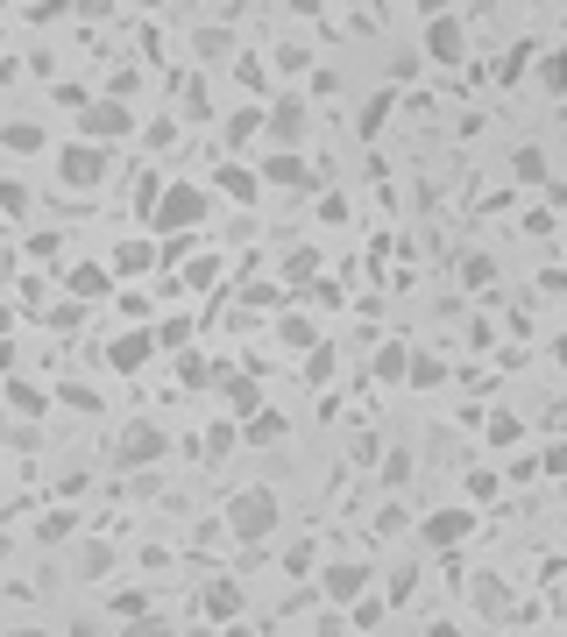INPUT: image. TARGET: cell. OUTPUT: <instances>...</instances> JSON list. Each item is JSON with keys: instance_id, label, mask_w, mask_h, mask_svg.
Segmentation results:
<instances>
[{"instance_id": "1", "label": "cell", "mask_w": 567, "mask_h": 637, "mask_svg": "<svg viewBox=\"0 0 567 637\" xmlns=\"http://www.w3.org/2000/svg\"><path fill=\"white\" fill-rule=\"evenodd\" d=\"M220 531L242 545H270L284 531V496L270 489V482H242V489L220 503Z\"/></svg>"}, {"instance_id": "2", "label": "cell", "mask_w": 567, "mask_h": 637, "mask_svg": "<svg viewBox=\"0 0 567 637\" xmlns=\"http://www.w3.org/2000/svg\"><path fill=\"white\" fill-rule=\"evenodd\" d=\"M213 220V185H192V177H171V185L157 192V206H149V227H157L163 241L171 234H192V227Z\"/></svg>"}, {"instance_id": "3", "label": "cell", "mask_w": 567, "mask_h": 637, "mask_svg": "<svg viewBox=\"0 0 567 637\" xmlns=\"http://www.w3.org/2000/svg\"><path fill=\"white\" fill-rule=\"evenodd\" d=\"M163 453H171V425H157V418H121L114 439H107L114 475H142V467H157Z\"/></svg>"}, {"instance_id": "4", "label": "cell", "mask_w": 567, "mask_h": 637, "mask_svg": "<svg viewBox=\"0 0 567 637\" xmlns=\"http://www.w3.org/2000/svg\"><path fill=\"white\" fill-rule=\"evenodd\" d=\"M128 135H142V120H136V106H128V100H107V93H100L79 114V142L107 149V157H114V142H128Z\"/></svg>"}, {"instance_id": "5", "label": "cell", "mask_w": 567, "mask_h": 637, "mask_svg": "<svg viewBox=\"0 0 567 637\" xmlns=\"http://www.w3.org/2000/svg\"><path fill=\"white\" fill-rule=\"evenodd\" d=\"M107 171H114L107 149H93V142H57V185H65V192H100V185H107Z\"/></svg>"}, {"instance_id": "6", "label": "cell", "mask_w": 567, "mask_h": 637, "mask_svg": "<svg viewBox=\"0 0 567 637\" xmlns=\"http://www.w3.org/2000/svg\"><path fill=\"white\" fill-rule=\"evenodd\" d=\"M461 538H475V503H440L419 518V545H432V553H454Z\"/></svg>"}, {"instance_id": "7", "label": "cell", "mask_w": 567, "mask_h": 637, "mask_svg": "<svg viewBox=\"0 0 567 637\" xmlns=\"http://www.w3.org/2000/svg\"><path fill=\"white\" fill-rule=\"evenodd\" d=\"M369 581H377V567H369V559H326V574H320L326 610H355Z\"/></svg>"}, {"instance_id": "8", "label": "cell", "mask_w": 567, "mask_h": 637, "mask_svg": "<svg viewBox=\"0 0 567 637\" xmlns=\"http://www.w3.org/2000/svg\"><path fill=\"white\" fill-rule=\"evenodd\" d=\"M149 361H157V326H121L107 340V369L114 375H142Z\"/></svg>"}, {"instance_id": "9", "label": "cell", "mask_w": 567, "mask_h": 637, "mask_svg": "<svg viewBox=\"0 0 567 637\" xmlns=\"http://www.w3.org/2000/svg\"><path fill=\"white\" fill-rule=\"evenodd\" d=\"M242 610H248V588L234 581V574H213V581L199 588V616H206V624L228 630V624H242Z\"/></svg>"}, {"instance_id": "10", "label": "cell", "mask_w": 567, "mask_h": 637, "mask_svg": "<svg viewBox=\"0 0 567 637\" xmlns=\"http://www.w3.org/2000/svg\"><path fill=\"white\" fill-rule=\"evenodd\" d=\"M419 50H426V65H461V57H468V22H461V14H432Z\"/></svg>"}, {"instance_id": "11", "label": "cell", "mask_w": 567, "mask_h": 637, "mask_svg": "<svg viewBox=\"0 0 567 637\" xmlns=\"http://www.w3.org/2000/svg\"><path fill=\"white\" fill-rule=\"evenodd\" d=\"M305 135H312V100L305 93L270 100V142L277 149H305Z\"/></svg>"}, {"instance_id": "12", "label": "cell", "mask_w": 567, "mask_h": 637, "mask_svg": "<svg viewBox=\"0 0 567 637\" xmlns=\"http://www.w3.org/2000/svg\"><path fill=\"white\" fill-rule=\"evenodd\" d=\"M213 199H228V206H263V171L256 163H234V157H220V171H213Z\"/></svg>"}, {"instance_id": "13", "label": "cell", "mask_w": 567, "mask_h": 637, "mask_svg": "<svg viewBox=\"0 0 567 637\" xmlns=\"http://www.w3.org/2000/svg\"><path fill=\"white\" fill-rule=\"evenodd\" d=\"M107 269H114V283H128V277H149V269H163V241H142V234L114 241Z\"/></svg>"}, {"instance_id": "14", "label": "cell", "mask_w": 567, "mask_h": 637, "mask_svg": "<svg viewBox=\"0 0 567 637\" xmlns=\"http://www.w3.org/2000/svg\"><path fill=\"white\" fill-rule=\"evenodd\" d=\"M65 298H79V305H93V298H114V269L93 263V255L65 263Z\"/></svg>"}, {"instance_id": "15", "label": "cell", "mask_w": 567, "mask_h": 637, "mask_svg": "<svg viewBox=\"0 0 567 637\" xmlns=\"http://www.w3.org/2000/svg\"><path fill=\"white\" fill-rule=\"evenodd\" d=\"M256 171H263V192H305L312 185V163L298 157V149H270Z\"/></svg>"}, {"instance_id": "16", "label": "cell", "mask_w": 567, "mask_h": 637, "mask_svg": "<svg viewBox=\"0 0 567 637\" xmlns=\"http://www.w3.org/2000/svg\"><path fill=\"white\" fill-rule=\"evenodd\" d=\"M192 57H199V65H228V57H242V43H234L228 22H199L192 28Z\"/></svg>"}, {"instance_id": "17", "label": "cell", "mask_w": 567, "mask_h": 637, "mask_svg": "<svg viewBox=\"0 0 567 637\" xmlns=\"http://www.w3.org/2000/svg\"><path fill=\"white\" fill-rule=\"evenodd\" d=\"M220 397H228V418H234V425H248L256 412H270V404H263V383H256V375H220Z\"/></svg>"}, {"instance_id": "18", "label": "cell", "mask_w": 567, "mask_h": 637, "mask_svg": "<svg viewBox=\"0 0 567 637\" xmlns=\"http://www.w3.org/2000/svg\"><path fill=\"white\" fill-rule=\"evenodd\" d=\"M114 559H121L114 538H79V545H71V574H79V581H107Z\"/></svg>"}, {"instance_id": "19", "label": "cell", "mask_w": 567, "mask_h": 637, "mask_svg": "<svg viewBox=\"0 0 567 637\" xmlns=\"http://www.w3.org/2000/svg\"><path fill=\"white\" fill-rule=\"evenodd\" d=\"M220 135H228V149H248L256 135H270V106H234V114H220Z\"/></svg>"}, {"instance_id": "20", "label": "cell", "mask_w": 567, "mask_h": 637, "mask_svg": "<svg viewBox=\"0 0 567 637\" xmlns=\"http://www.w3.org/2000/svg\"><path fill=\"white\" fill-rule=\"evenodd\" d=\"M277 347H291V355H320V319H305V312H277Z\"/></svg>"}, {"instance_id": "21", "label": "cell", "mask_w": 567, "mask_h": 637, "mask_svg": "<svg viewBox=\"0 0 567 637\" xmlns=\"http://www.w3.org/2000/svg\"><path fill=\"white\" fill-rule=\"evenodd\" d=\"M468 595H475V616H489V624H504V616H511V588H504L497 574H475Z\"/></svg>"}, {"instance_id": "22", "label": "cell", "mask_w": 567, "mask_h": 637, "mask_svg": "<svg viewBox=\"0 0 567 637\" xmlns=\"http://www.w3.org/2000/svg\"><path fill=\"white\" fill-rule=\"evenodd\" d=\"M0 149H8V157H43L50 135H43L36 120H0Z\"/></svg>"}, {"instance_id": "23", "label": "cell", "mask_w": 567, "mask_h": 637, "mask_svg": "<svg viewBox=\"0 0 567 637\" xmlns=\"http://www.w3.org/2000/svg\"><path fill=\"white\" fill-rule=\"evenodd\" d=\"M107 616H114V624H128V630L149 624V616H157V610H149V588H114V595H107Z\"/></svg>"}, {"instance_id": "24", "label": "cell", "mask_w": 567, "mask_h": 637, "mask_svg": "<svg viewBox=\"0 0 567 637\" xmlns=\"http://www.w3.org/2000/svg\"><path fill=\"white\" fill-rule=\"evenodd\" d=\"M0 412H22V418H43V412H50V397H43L36 383H22V375H8V390H0Z\"/></svg>"}, {"instance_id": "25", "label": "cell", "mask_w": 567, "mask_h": 637, "mask_svg": "<svg viewBox=\"0 0 567 637\" xmlns=\"http://www.w3.org/2000/svg\"><path fill=\"white\" fill-rule=\"evenodd\" d=\"M36 538L43 545H65V538H79V510H43V518H36Z\"/></svg>"}, {"instance_id": "26", "label": "cell", "mask_w": 567, "mask_h": 637, "mask_svg": "<svg viewBox=\"0 0 567 637\" xmlns=\"http://www.w3.org/2000/svg\"><path fill=\"white\" fill-rule=\"evenodd\" d=\"M171 369H177V383H185V390H206V383H220V375H213V361H206L199 347H185V355H177Z\"/></svg>"}, {"instance_id": "27", "label": "cell", "mask_w": 567, "mask_h": 637, "mask_svg": "<svg viewBox=\"0 0 567 637\" xmlns=\"http://www.w3.org/2000/svg\"><path fill=\"white\" fill-rule=\"evenodd\" d=\"M377 375H383V383H412V347L405 340L377 347Z\"/></svg>"}, {"instance_id": "28", "label": "cell", "mask_w": 567, "mask_h": 637, "mask_svg": "<svg viewBox=\"0 0 567 637\" xmlns=\"http://www.w3.org/2000/svg\"><path fill=\"white\" fill-rule=\"evenodd\" d=\"M412 467H419V461H412V447H391V453L377 461V482H383V489H405Z\"/></svg>"}, {"instance_id": "29", "label": "cell", "mask_w": 567, "mask_h": 637, "mask_svg": "<svg viewBox=\"0 0 567 637\" xmlns=\"http://www.w3.org/2000/svg\"><path fill=\"white\" fill-rule=\"evenodd\" d=\"M284 432H291V425H284V412H256V418L242 425V439H248V447H277Z\"/></svg>"}, {"instance_id": "30", "label": "cell", "mask_w": 567, "mask_h": 637, "mask_svg": "<svg viewBox=\"0 0 567 637\" xmlns=\"http://www.w3.org/2000/svg\"><path fill=\"white\" fill-rule=\"evenodd\" d=\"M412 588H419V559H405V567L383 574V602H391V610H397V602H412Z\"/></svg>"}, {"instance_id": "31", "label": "cell", "mask_w": 567, "mask_h": 637, "mask_svg": "<svg viewBox=\"0 0 567 637\" xmlns=\"http://www.w3.org/2000/svg\"><path fill=\"white\" fill-rule=\"evenodd\" d=\"M511 177H518V185H540V177H546V149L540 142L511 149Z\"/></svg>"}, {"instance_id": "32", "label": "cell", "mask_w": 567, "mask_h": 637, "mask_svg": "<svg viewBox=\"0 0 567 637\" xmlns=\"http://www.w3.org/2000/svg\"><path fill=\"white\" fill-rule=\"evenodd\" d=\"M177 283H192V291H213V283H220V255H192Z\"/></svg>"}, {"instance_id": "33", "label": "cell", "mask_w": 567, "mask_h": 637, "mask_svg": "<svg viewBox=\"0 0 567 637\" xmlns=\"http://www.w3.org/2000/svg\"><path fill=\"white\" fill-rule=\"evenodd\" d=\"M391 100H397V85H383V93L362 106V142H377V135H383V114H391Z\"/></svg>"}, {"instance_id": "34", "label": "cell", "mask_w": 567, "mask_h": 637, "mask_svg": "<svg viewBox=\"0 0 567 637\" xmlns=\"http://www.w3.org/2000/svg\"><path fill=\"white\" fill-rule=\"evenodd\" d=\"M483 439H489V447H518V439H525V418H518V412H497Z\"/></svg>"}, {"instance_id": "35", "label": "cell", "mask_w": 567, "mask_h": 637, "mask_svg": "<svg viewBox=\"0 0 567 637\" xmlns=\"http://www.w3.org/2000/svg\"><path fill=\"white\" fill-rule=\"evenodd\" d=\"M79 319H85V305H79V298H57V305L43 312V326H50V333H79Z\"/></svg>"}, {"instance_id": "36", "label": "cell", "mask_w": 567, "mask_h": 637, "mask_svg": "<svg viewBox=\"0 0 567 637\" xmlns=\"http://www.w3.org/2000/svg\"><path fill=\"white\" fill-rule=\"evenodd\" d=\"M540 93H567V50L540 57Z\"/></svg>"}, {"instance_id": "37", "label": "cell", "mask_w": 567, "mask_h": 637, "mask_svg": "<svg viewBox=\"0 0 567 637\" xmlns=\"http://www.w3.org/2000/svg\"><path fill=\"white\" fill-rule=\"evenodd\" d=\"M312 567H320V545H312V538H291V545H284V574H312Z\"/></svg>"}, {"instance_id": "38", "label": "cell", "mask_w": 567, "mask_h": 637, "mask_svg": "<svg viewBox=\"0 0 567 637\" xmlns=\"http://www.w3.org/2000/svg\"><path fill=\"white\" fill-rule=\"evenodd\" d=\"M270 65L284 71V79H298V71L312 65V50H305V43H277V50H270Z\"/></svg>"}, {"instance_id": "39", "label": "cell", "mask_w": 567, "mask_h": 637, "mask_svg": "<svg viewBox=\"0 0 567 637\" xmlns=\"http://www.w3.org/2000/svg\"><path fill=\"white\" fill-rule=\"evenodd\" d=\"M497 489H504V482H497V467H475V475H468V503H475V510H483V503H497Z\"/></svg>"}, {"instance_id": "40", "label": "cell", "mask_w": 567, "mask_h": 637, "mask_svg": "<svg viewBox=\"0 0 567 637\" xmlns=\"http://www.w3.org/2000/svg\"><path fill=\"white\" fill-rule=\"evenodd\" d=\"M525 71H532V43H518V50H504V65H497V79H504V85H518V79H525Z\"/></svg>"}, {"instance_id": "41", "label": "cell", "mask_w": 567, "mask_h": 637, "mask_svg": "<svg viewBox=\"0 0 567 637\" xmlns=\"http://www.w3.org/2000/svg\"><path fill=\"white\" fill-rule=\"evenodd\" d=\"M157 347H177V355H185V347H192V319H163V326H157Z\"/></svg>"}, {"instance_id": "42", "label": "cell", "mask_w": 567, "mask_h": 637, "mask_svg": "<svg viewBox=\"0 0 567 637\" xmlns=\"http://www.w3.org/2000/svg\"><path fill=\"white\" fill-rule=\"evenodd\" d=\"M432 383H447V369L432 355H412V390H432Z\"/></svg>"}, {"instance_id": "43", "label": "cell", "mask_w": 567, "mask_h": 637, "mask_svg": "<svg viewBox=\"0 0 567 637\" xmlns=\"http://www.w3.org/2000/svg\"><path fill=\"white\" fill-rule=\"evenodd\" d=\"M136 85H142V71H136V65H121V71L107 79V100H136Z\"/></svg>"}, {"instance_id": "44", "label": "cell", "mask_w": 567, "mask_h": 637, "mask_svg": "<svg viewBox=\"0 0 567 637\" xmlns=\"http://www.w3.org/2000/svg\"><path fill=\"white\" fill-rule=\"evenodd\" d=\"M177 100H185V114H213V100H206V79H185V85H177Z\"/></svg>"}, {"instance_id": "45", "label": "cell", "mask_w": 567, "mask_h": 637, "mask_svg": "<svg viewBox=\"0 0 567 637\" xmlns=\"http://www.w3.org/2000/svg\"><path fill=\"white\" fill-rule=\"evenodd\" d=\"M28 255H36V263H65V241H57V234H28Z\"/></svg>"}, {"instance_id": "46", "label": "cell", "mask_w": 567, "mask_h": 637, "mask_svg": "<svg viewBox=\"0 0 567 637\" xmlns=\"http://www.w3.org/2000/svg\"><path fill=\"white\" fill-rule=\"evenodd\" d=\"M234 79H242L248 93H270V85H263V65H256V57H234Z\"/></svg>"}, {"instance_id": "47", "label": "cell", "mask_w": 567, "mask_h": 637, "mask_svg": "<svg viewBox=\"0 0 567 637\" xmlns=\"http://www.w3.org/2000/svg\"><path fill=\"white\" fill-rule=\"evenodd\" d=\"M497 277V263H489V255H468V263H461V283H489Z\"/></svg>"}, {"instance_id": "48", "label": "cell", "mask_w": 567, "mask_h": 637, "mask_svg": "<svg viewBox=\"0 0 567 637\" xmlns=\"http://www.w3.org/2000/svg\"><path fill=\"white\" fill-rule=\"evenodd\" d=\"M348 453H355V461H383V453H391V447H383L377 432H355V447H348Z\"/></svg>"}, {"instance_id": "49", "label": "cell", "mask_w": 567, "mask_h": 637, "mask_svg": "<svg viewBox=\"0 0 567 637\" xmlns=\"http://www.w3.org/2000/svg\"><path fill=\"white\" fill-rule=\"evenodd\" d=\"M142 135H149V149H177V120H149Z\"/></svg>"}, {"instance_id": "50", "label": "cell", "mask_w": 567, "mask_h": 637, "mask_svg": "<svg viewBox=\"0 0 567 637\" xmlns=\"http://www.w3.org/2000/svg\"><path fill=\"white\" fill-rule=\"evenodd\" d=\"M0 206H8V212L28 206V185H22V177H0Z\"/></svg>"}, {"instance_id": "51", "label": "cell", "mask_w": 567, "mask_h": 637, "mask_svg": "<svg viewBox=\"0 0 567 637\" xmlns=\"http://www.w3.org/2000/svg\"><path fill=\"white\" fill-rule=\"evenodd\" d=\"M383 610H391V602H355L348 624H362V630H369V624H383Z\"/></svg>"}, {"instance_id": "52", "label": "cell", "mask_w": 567, "mask_h": 637, "mask_svg": "<svg viewBox=\"0 0 567 637\" xmlns=\"http://www.w3.org/2000/svg\"><path fill=\"white\" fill-rule=\"evenodd\" d=\"M312 637H348V610H326V616H320V630H312Z\"/></svg>"}, {"instance_id": "53", "label": "cell", "mask_w": 567, "mask_h": 637, "mask_svg": "<svg viewBox=\"0 0 567 637\" xmlns=\"http://www.w3.org/2000/svg\"><path fill=\"white\" fill-rule=\"evenodd\" d=\"M65 404H79V412H100V397L85 383H65Z\"/></svg>"}, {"instance_id": "54", "label": "cell", "mask_w": 567, "mask_h": 637, "mask_svg": "<svg viewBox=\"0 0 567 637\" xmlns=\"http://www.w3.org/2000/svg\"><path fill=\"white\" fill-rule=\"evenodd\" d=\"M128 637H171V616H149V624H136Z\"/></svg>"}, {"instance_id": "55", "label": "cell", "mask_w": 567, "mask_h": 637, "mask_svg": "<svg viewBox=\"0 0 567 637\" xmlns=\"http://www.w3.org/2000/svg\"><path fill=\"white\" fill-rule=\"evenodd\" d=\"M546 475H567V439H560V447H546Z\"/></svg>"}, {"instance_id": "56", "label": "cell", "mask_w": 567, "mask_h": 637, "mask_svg": "<svg viewBox=\"0 0 567 637\" xmlns=\"http://www.w3.org/2000/svg\"><path fill=\"white\" fill-rule=\"evenodd\" d=\"M14 361H22V347H14V340H0V375H14Z\"/></svg>"}, {"instance_id": "57", "label": "cell", "mask_w": 567, "mask_h": 637, "mask_svg": "<svg viewBox=\"0 0 567 637\" xmlns=\"http://www.w3.org/2000/svg\"><path fill=\"white\" fill-rule=\"evenodd\" d=\"M426 637H461V630L447 624V616H432V624H426Z\"/></svg>"}, {"instance_id": "58", "label": "cell", "mask_w": 567, "mask_h": 637, "mask_svg": "<svg viewBox=\"0 0 567 637\" xmlns=\"http://www.w3.org/2000/svg\"><path fill=\"white\" fill-rule=\"evenodd\" d=\"M0 340H14V312L8 305H0Z\"/></svg>"}, {"instance_id": "59", "label": "cell", "mask_w": 567, "mask_h": 637, "mask_svg": "<svg viewBox=\"0 0 567 637\" xmlns=\"http://www.w3.org/2000/svg\"><path fill=\"white\" fill-rule=\"evenodd\" d=\"M107 637H128V630H107Z\"/></svg>"}, {"instance_id": "60", "label": "cell", "mask_w": 567, "mask_h": 637, "mask_svg": "<svg viewBox=\"0 0 567 637\" xmlns=\"http://www.w3.org/2000/svg\"><path fill=\"white\" fill-rule=\"evenodd\" d=\"M0 425H8V412H0Z\"/></svg>"}]
</instances>
